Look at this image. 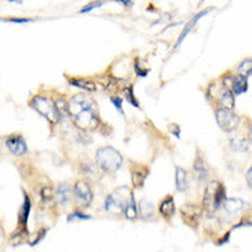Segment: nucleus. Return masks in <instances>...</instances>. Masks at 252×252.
<instances>
[{
    "label": "nucleus",
    "instance_id": "nucleus-19",
    "mask_svg": "<svg viewBox=\"0 0 252 252\" xmlns=\"http://www.w3.org/2000/svg\"><path fill=\"white\" fill-rule=\"evenodd\" d=\"M175 181H177L178 190L179 191L188 190L189 182H188V174H186L185 168H182V167H177V171H175Z\"/></svg>",
    "mask_w": 252,
    "mask_h": 252
},
{
    "label": "nucleus",
    "instance_id": "nucleus-35",
    "mask_svg": "<svg viewBox=\"0 0 252 252\" xmlns=\"http://www.w3.org/2000/svg\"><path fill=\"white\" fill-rule=\"evenodd\" d=\"M170 132H172V134L177 136V138H179V136H181V134H179V127H178L177 124H171Z\"/></svg>",
    "mask_w": 252,
    "mask_h": 252
},
{
    "label": "nucleus",
    "instance_id": "nucleus-15",
    "mask_svg": "<svg viewBox=\"0 0 252 252\" xmlns=\"http://www.w3.org/2000/svg\"><path fill=\"white\" fill-rule=\"evenodd\" d=\"M158 211L161 214V217L165 219H171L174 212H175V204H174V197L172 196H167L163 201L160 203Z\"/></svg>",
    "mask_w": 252,
    "mask_h": 252
},
{
    "label": "nucleus",
    "instance_id": "nucleus-34",
    "mask_svg": "<svg viewBox=\"0 0 252 252\" xmlns=\"http://www.w3.org/2000/svg\"><path fill=\"white\" fill-rule=\"evenodd\" d=\"M47 232H48L47 227H44V229H41V230H40V234H37V239L34 240V241H32V243H31V246H32V247L36 246V244H37V243H39V241H40V240L43 239V237H44L46 234H47Z\"/></svg>",
    "mask_w": 252,
    "mask_h": 252
},
{
    "label": "nucleus",
    "instance_id": "nucleus-7",
    "mask_svg": "<svg viewBox=\"0 0 252 252\" xmlns=\"http://www.w3.org/2000/svg\"><path fill=\"white\" fill-rule=\"evenodd\" d=\"M72 191H73V196H75V200L77 204L80 205V207H90L94 194H93V190H91L90 185L86 181H83V179L77 181L73 185Z\"/></svg>",
    "mask_w": 252,
    "mask_h": 252
},
{
    "label": "nucleus",
    "instance_id": "nucleus-14",
    "mask_svg": "<svg viewBox=\"0 0 252 252\" xmlns=\"http://www.w3.org/2000/svg\"><path fill=\"white\" fill-rule=\"evenodd\" d=\"M244 201L243 200H240V198H225V201H223V204H222V207H223V210H225L230 217L232 215H234V214H237V212H240L241 210H243V207H244Z\"/></svg>",
    "mask_w": 252,
    "mask_h": 252
},
{
    "label": "nucleus",
    "instance_id": "nucleus-36",
    "mask_svg": "<svg viewBox=\"0 0 252 252\" xmlns=\"http://www.w3.org/2000/svg\"><path fill=\"white\" fill-rule=\"evenodd\" d=\"M113 1L122 3L124 7H131V6H132V0H113Z\"/></svg>",
    "mask_w": 252,
    "mask_h": 252
},
{
    "label": "nucleus",
    "instance_id": "nucleus-3",
    "mask_svg": "<svg viewBox=\"0 0 252 252\" xmlns=\"http://www.w3.org/2000/svg\"><path fill=\"white\" fill-rule=\"evenodd\" d=\"M31 106H32L40 116L44 117V119L48 120L51 124H57L61 120L58 112H57V108H55V103L53 102L50 98L36 95L33 99L31 101Z\"/></svg>",
    "mask_w": 252,
    "mask_h": 252
},
{
    "label": "nucleus",
    "instance_id": "nucleus-25",
    "mask_svg": "<svg viewBox=\"0 0 252 252\" xmlns=\"http://www.w3.org/2000/svg\"><path fill=\"white\" fill-rule=\"evenodd\" d=\"M251 70H252V61L248 58V60H244L239 65V75L246 77V79H250L251 77Z\"/></svg>",
    "mask_w": 252,
    "mask_h": 252
},
{
    "label": "nucleus",
    "instance_id": "nucleus-1",
    "mask_svg": "<svg viewBox=\"0 0 252 252\" xmlns=\"http://www.w3.org/2000/svg\"><path fill=\"white\" fill-rule=\"evenodd\" d=\"M96 165L108 174L116 172L123 165V156L112 146H103L95 155Z\"/></svg>",
    "mask_w": 252,
    "mask_h": 252
},
{
    "label": "nucleus",
    "instance_id": "nucleus-31",
    "mask_svg": "<svg viewBox=\"0 0 252 252\" xmlns=\"http://www.w3.org/2000/svg\"><path fill=\"white\" fill-rule=\"evenodd\" d=\"M110 101H112V103L115 105V108H116V109L123 115V108H122V103H123V101H122V98H119V96H112V98H110Z\"/></svg>",
    "mask_w": 252,
    "mask_h": 252
},
{
    "label": "nucleus",
    "instance_id": "nucleus-32",
    "mask_svg": "<svg viewBox=\"0 0 252 252\" xmlns=\"http://www.w3.org/2000/svg\"><path fill=\"white\" fill-rule=\"evenodd\" d=\"M0 21L14 22V24H27V22H32L31 18H0Z\"/></svg>",
    "mask_w": 252,
    "mask_h": 252
},
{
    "label": "nucleus",
    "instance_id": "nucleus-11",
    "mask_svg": "<svg viewBox=\"0 0 252 252\" xmlns=\"http://www.w3.org/2000/svg\"><path fill=\"white\" fill-rule=\"evenodd\" d=\"M57 203L61 205H66L72 197V188L68 184H61L57 186V190L54 193Z\"/></svg>",
    "mask_w": 252,
    "mask_h": 252
},
{
    "label": "nucleus",
    "instance_id": "nucleus-33",
    "mask_svg": "<svg viewBox=\"0 0 252 252\" xmlns=\"http://www.w3.org/2000/svg\"><path fill=\"white\" fill-rule=\"evenodd\" d=\"M135 73L138 76H142V77H145V76L149 73V70H148V69H142L141 66H139V60H136L135 62Z\"/></svg>",
    "mask_w": 252,
    "mask_h": 252
},
{
    "label": "nucleus",
    "instance_id": "nucleus-4",
    "mask_svg": "<svg viewBox=\"0 0 252 252\" xmlns=\"http://www.w3.org/2000/svg\"><path fill=\"white\" fill-rule=\"evenodd\" d=\"M72 122L75 123L76 127L90 131L98 127L99 119L95 113V108H86V109L79 110L77 113L72 115Z\"/></svg>",
    "mask_w": 252,
    "mask_h": 252
},
{
    "label": "nucleus",
    "instance_id": "nucleus-12",
    "mask_svg": "<svg viewBox=\"0 0 252 252\" xmlns=\"http://www.w3.org/2000/svg\"><path fill=\"white\" fill-rule=\"evenodd\" d=\"M149 175V168L145 167V165H138L135 170L132 171V185L135 189L142 188L146 178Z\"/></svg>",
    "mask_w": 252,
    "mask_h": 252
},
{
    "label": "nucleus",
    "instance_id": "nucleus-37",
    "mask_svg": "<svg viewBox=\"0 0 252 252\" xmlns=\"http://www.w3.org/2000/svg\"><path fill=\"white\" fill-rule=\"evenodd\" d=\"M252 168H250L248 170V172H247V185H248V188L251 189V181H252Z\"/></svg>",
    "mask_w": 252,
    "mask_h": 252
},
{
    "label": "nucleus",
    "instance_id": "nucleus-5",
    "mask_svg": "<svg viewBox=\"0 0 252 252\" xmlns=\"http://www.w3.org/2000/svg\"><path fill=\"white\" fill-rule=\"evenodd\" d=\"M215 117H217L218 126L225 132H233V131H236V129L239 128L240 117L236 113H233L232 109L219 108V109H217Z\"/></svg>",
    "mask_w": 252,
    "mask_h": 252
},
{
    "label": "nucleus",
    "instance_id": "nucleus-2",
    "mask_svg": "<svg viewBox=\"0 0 252 252\" xmlns=\"http://www.w3.org/2000/svg\"><path fill=\"white\" fill-rule=\"evenodd\" d=\"M132 197V191L129 190L127 186H120L117 188L113 193H110L109 196L105 200V211L109 212L112 215H120L123 214L126 205L129 201V198Z\"/></svg>",
    "mask_w": 252,
    "mask_h": 252
},
{
    "label": "nucleus",
    "instance_id": "nucleus-10",
    "mask_svg": "<svg viewBox=\"0 0 252 252\" xmlns=\"http://www.w3.org/2000/svg\"><path fill=\"white\" fill-rule=\"evenodd\" d=\"M217 101H218L220 108H225V109H233L234 108V95H233L232 90L225 87L223 84H222V90L219 91Z\"/></svg>",
    "mask_w": 252,
    "mask_h": 252
},
{
    "label": "nucleus",
    "instance_id": "nucleus-20",
    "mask_svg": "<svg viewBox=\"0 0 252 252\" xmlns=\"http://www.w3.org/2000/svg\"><path fill=\"white\" fill-rule=\"evenodd\" d=\"M29 212H31V200H29V197L25 194V197H24V204H22V208H21L20 214H18V222H20V225L22 226V227L27 225Z\"/></svg>",
    "mask_w": 252,
    "mask_h": 252
},
{
    "label": "nucleus",
    "instance_id": "nucleus-24",
    "mask_svg": "<svg viewBox=\"0 0 252 252\" xmlns=\"http://www.w3.org/2000/svg\"><path fill=\"white\" fill-rule=\"evenodd\" d=\"M230 146L233 150H239V152H247L250 148V142H247L244 138L241 136H233L230 139Z\"/></svg>",
    "mask_w": 252,
    "mask_h": 252
},
{
    "label": "nucleus",
    "instance_id": "nucleus-18",
    "mask_svg": "<svg viewBox=\"0 0 252 252\" xmlns=\"http://www.w3.org/2000/svg\"><path fill=\"white\" fill-rule=\"evenodd\" d=\"M232 90L233 94H236V95H241V94H244L247 93V90H248V83H247L246 77H243V76H237V77H233V82H232Z\"/></svg>",
    "mask_w": 252,
    "mask_h": 252
},
{
    "label": "nucleus",
    "instance_id": "nucleus-16",
    "mask_svg": "<svg viewBox=\"0 0 252 252\" xmlns=\"http://www.w3.org/2000/svg\"><path fill=\"white\" fill-rule=\"evenodd\" d=\"M215 185H217V182H211V184L207 186L204 197H203V210H207L210 214L215 211V208H214V191H215Z\"/></svg>",
    "mask_w": 252,
    "mask_h": 252
},
{
    "label": "nucleus",
    "instance_id": "nucleus-29",
    "mask_svg": "<svg viewBox=\"0 0 252 252\" xmlns=\"http://www.w3.org/2000/svg\"><path fill=\"white\" fill-rule=\"evenodd\" d=\"M102 4H105V1L103 0H96V1H93V3H90L86 7H83L82 10H80V13H90L91 10H94V8H98V7H101Z\"/></svg>",
    "mask_w": 252,
    "mask_h": 252
},
{
    "label": "nucleus",
    "instance_id": "nucleus-28",
    "mask_svg": "<svg viewBox=\"0 0 252 252\" xmlns=\"http://www.w3.org/2000/svg\"><path fill=\"white\" fill-rule=\"evenodd\" d=\"M82 219H91L90 215H86V214H83V212H72V214H69L68 217V222H75V220H82Z\"/></svg>",
    "mask_w": 252,
    "mask_h": 252
},
{
    "label": "nucleus",
    "instance_id": "nucleus-27",
    "mask_svg": "<svg viewBox=\"0 0 252 252\" xmlns=\"http://www.w3.org/2000/svg\"><path fill=\"white\" fill-rule=\"evenodd\" d=\"M126 98H127V101H128L134 108H139V102L135 99V96H134V87L132 86H129L128 89L126 90Z\"/></svg>",
    "mask_w": 252,
    "mask_h": 252
},
{
    "label": "nucleus",
    "instance_id": "nucleus-6",
    "mask_svg": "<svg viewBox=\"0 0 252 252\" xmlns=\"http://www.w3.org/2000/svg\"><path fill=\"white\" fill-rule=\"evenodd\" d=\"M203 211L204 210H203L201 205L194 204V203H188V204H185L181 208V218L184 219V222L186 225L197 229L198 222H200L201 215H203Z\"/></svg>",
    "mask_w": 252,
    "mask_h": 252
},
{
    "label": "nucleus",
    "instance_id": "nucleus-22",
    "mask_svg": "<svg viewBox=\"0 0 252 252\" xmlns=\"http://www.w3.org/2000/svg\"><path fill=\"white\" fill-rule=\"evenodd\" d=\"M138 215L143 219L152 218L155 215V210H153V205L148 203L146 200H141L139 207H138Z\"/></svg>",
    "mask_w": 252,
    "mask_h": 252
},
{
    "label": "nucleus",
    "instance_id": "nucleus-38",
    "mask_svg": "<svg viewBox=\"0 0 252 252\" xmlns=\"http://www.w3.org/2000/svg\"><path fill=\"white\" fill-rule=\"evenodd\" d=\"M7 1H11V3H22V0H7Z\"/></svg>",
    "mask_w": 252,
    "mask_h": 252
},
{
    "label": "nucleus",
    "instance_id": "nucleus-8",
    "mask_svg": "<svg viewBox=\"0 0 252 252\" xmlns=\"http://www.w3.org/2000/svg\"><path fill=\"white\" fill-rule=\"evenodd\" d=\"M86 108H95L94 99L87 95V94H77L68 103V113L72 116V115L77 113L79 110L86 109Z\"/></svg>",
    "mask_w": 252,
    "mask_h": 252
},
{
    "label": "nucleus",
    "instance_id": "nucleus-9",
    "mask_svg": "<svg viewBox=\"0 0 252 252\" xmlns=\"http://www.w3.org/2000/svg\"><path fill=\"white\" fill-rule=\"evenodd\" d=\"M6 146L14 156H24L28 153L27 142H25L24 136L20 135V134H13V135L7 136Z\"/></svg>",
    "mask_w": 252,
    "mask_h": 252
},
{
    "label": "nucleus",
    "instance_id": "nucleus-17",
    "mask_svg": "<svg viewBox=\"0 0 252 252\" xmlns=\"http://www.w3.org/2000/svg\"><path fill=\"white\" fill-rule=\"evenodd\" d=\"M226 198V188L222 182H217L215 185V191H214V208L215 211L219 210Z\"/></svg>",
    "mask_w": 252,
    "mask_h": 252
},
{
    "label": "nucleus",
    "instance_id": "nucleus-30",
    "mask_svg": "<svg viewBox=\"0 0 252 252\" xmlns=\"http://www.w3.org/2000/svg\"><path fill=\"white\" fill-rule=\"evenodd\" d=\"M40 197L43 201H50L51 197H53V190H51V188H43V189H41Z\"/></svg>",
    "mask_w": 252,
    "mask_h": 252
},
{
    "label": "nucleus",
    "instance_id": "nucleus-13",
    "mask_svg": "<svg viewBox=\"0 0 252 252\" xmlns=\"http://www.w3.org/2000/svg\"><path fill=\"white\" fill-rule=\"evenodd\" d=\"M193 171H194V175L197 178L200 182H203L208 177V168H207V164L203 157L200 156V153H197V157L194 160L193 164Z\"/></svg>",
    "mask_w": 252,
    "mask_h": 252
},
{
    "label": "nucleus",
    "instance_id": "nucleus-39",
    "mask_svg": "<svg viewBox=\"0 0 252 252\" xmlns=\"http://www.w3.org/2000/svg\"><path fill=\"white\" fill-rule=\"evenodd\" d=\"M0 150H1V149H0Z\"/></svg>",
    "mask_w": 252,
    "mask_h": 252
},
{
    "label": "nucleus",
    "instance_id": "nucleus-23",
    "mask_svg": "<svg viewBox=\"0 0 252 252\" xmlns=\"http://www.w3.org/2000/svg\"><path fill=\"white\" fill-rule=\"evenodd\" d=\"M69 84L75 86V87H79V89L86 90V91H94L95 90V83L86 80V79H70Z\"/></svg>",
    "mask_w": 252,
    "mask_h": 252
},
{
    "label": "nucleus",
    "instance_id": "nucleus-26",
    "mask_svg": "<svg viewBox=\"0 0 252 252\" xmlns=\"http://www.w3.org/2000/svg\"><path fill=\"white\" fill-rule=\"evenodd\" d=\"M54 103L55 108H57V112L60 115V119H63V117L68 115V102H66V99L62 96V98H58Z\"/></svg>",
    "mask_w": 252,
    "mask_h": 252
},
{
    "label": "nucleus",
    "instance_id": "nucleus-21",
    "mask_svg": "<svg viewBox=\"0 0 252 252\" xmlns=\"http://www.w3.org/2000/svg\"><path fill=\"white\" fill-rule=\"evenodd\" d=\"M124 217L129 220H134V219L138 218V205L135 203V198H134V194H132V197L129 198V201L126 205V208H124Z\"/></svg>",
    "mask_w": 252,
    "mask_h": 252
}]
</instances>
